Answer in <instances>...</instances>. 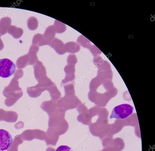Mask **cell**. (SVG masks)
<instances>
[{"mask_svg":"<svg viewBox=\"0 0 155 151\" xmlns=\"http://www.w3.org/2000/svg\"><path fill=\"white\" fill-rule=\"evenodd\" d=\"M81 103L75 95L73 96L64 95V97L61 98L58 100L59 107L65 112L77 108Z\"/></svg>","mask_w":155,"mask_h":151,"instance_id":"1","label":"cell"},{"mask_svg":"<svg viewBox=\"0 0 155 151\" xmlns=\"http://www.w3.org/2000/svg\"><path fill=\"white\" fill-rule=\"evenodd\" d=\"M133 107L128 104H123L115 107L113 110L110 118L125 119L132 113Z\"/></svg>","mask_w":155,"mask_h":151,"instance_id":"2","label":"cell"},{"mask_svg":"<svg viewBox=\"0 0 155 151\" xmlns=\"http://www.w3.org/2000/svg\"><path fill=\"white\" fill-rule=\"evenodd\" d=\"M16 70V65L11 60L7 58L0 59V77L9 78L15 73Z\"/></svg>","mask_w":155,"mask_h":151,"instance_id":"3","label":"cell"},{"mask_svg":"<svg viewBox=\"0 0 155 151\" xmlns=\"http://www.w3.org/2000/svg\"><path fill=\"white\" fill-rule=\"evenodd\" d=\"M13 140L12 136L8 131L4 129H0V151H5L9 149Z\"/></svg>","mask_w":155,"mask_h":151,"instance_id":"4","label":"cell"},{"mask_svg":"<svg viewBox=\"0 0 155 151\" xmlns=\"http://www.w3.org/2000/svg\"><path fill=\"white\" fill-rule=\"evenodd\" d=\"M64 71L66 76L65 78L62 81L61 84V86L66 84L74 82V80L75 78V65L68 64L64 67Z\"/></svg>","mask_w":155,"mask_h":151,"instance_id":"5","label":"cell"},{"mask_svg":"<svg viewBox=\"0 0 155 151\" xmlns=\"http://www.w3.org/2000/svg\"><path fill=\"white\" fill-rule=\"evenodd\" d=\"M58 107V100H52L43 102L41 106V108L47 112L49 116L51 115Z\"/></svg>","mask_w":155,"mask_h":151,"instance_id":"6","label":"cell"},{"mask_svg":"<svg viewBox=\"0 0 155 151\" xmlns=\"http://www.w3.org/2000/svg\"><path fill=\"white\" fill-rule=\"evenodd\" d=\"M59 55H63L66 52L65 45L62 41L56 38H54L49 45Z\"/></svg>","mask_w":155,"mask_h":151,"instance_id":"7","label":"cell"},{"mask_svg":"<svg viewBox=\"0 0 155 151\" xmlns=\"http://www.w3.org/2000/svg\"><path fill=\"white\" fill-rule=\"evenodd\" d=\"M34 68L35 77L38 81L47 76L46 68L41 61H38L34 66Z\"/></svg>","mask_w":155,"mask_h":151,"instance_id":"8","label":"cell"},{"mask_svg":"<svg viewBox=\"0 0 155 151\" xmlns=\"http://www.w3.org/2000/svg\"><path fill=\"white\" fill-rule=\"evenodd\" d=\"M38 82V84L37 86L40 88L43 92L47 90L49 87L54 84L47 76L41 78Z\"/></svg>","mask_w":155,"mask_h":151,"instance_id":"9","label":"cell"},{"mask_svg":"<svg viewBox=\"0 0 155 151\" xmlns=\"http://www.w3.org/2000/svg\"><path fill=\"white\" fill-rule=\"evenodd\" d=\"M47 90L49 92L51 100H58L61 98V94L55 83L49 87Z\"/></svg>","mask_w":155,"mask_h":151,"instance_id":"10","label":"cell"},{"mask_svg":"<svg viewBox=\"0 0 155 151\" xmlns=\"http://www.w3.org/2000/svg\"><path fill=\"white\" fill-rule=\"evenodd\" d=\"M65 45L66 52L75 54L78 52L81 49L80 46L79 44L74 42H68Z\"/></svg>","mask_w":155,"mask_h":151,"instance_id":"11","label":"cell"},{"mask_svg":"<svg viewBox=\"0 0 155 151\" xmlns=\"http://www.w3.org/2000/svg\"><path fill=\"white\" fill-rule=\"evenodd\" d=\"M56 33L54 26L51 25L46 28L43 35L45 39L50 44L51 42L55 38Z\"/></svg>","mask_w":155,"mask_h":151,"instance_id":"12","label":"cell"},{"mask_svg":"<svg viewBox=\"0 0 155 151\" xmlns=\"http://www.w3.org/2000/svg\"><path fill=\"white\" fill-rule=\"evenodd\" d=\"M33 44L35 45L42 46L45 45H49V43L45 39L43 35L38 34L34 37Z\"/></svg>","mask_w":155,"mask_h":151,"instance_id":"13","label":"cell"},{"mask_svg":"<svg viewBox=\"0 0 155 151\" xmlns=\"http://www.w3.org/2000/svg\"><path fill=\"white\" fill-rule=\"evenodd\" d=\"M74 82H70L64 84L65 95L73 96L75 95V91L74 83Z\"/></svg>","mask_w":155,"mask_h":151,"instance_id":"14","label":"cell"},{"mask_svg":"<svg viewBox=\"0 0 155 151\" xmlns=\"http://www.w3.org/2000/svg\"><path fill=\"white\" fill-rule=\"evenodd\" d=\"M53 26L56 33H62L66 30V25L57 20H55Z\"/></svg>","mask_w":155,"mask_h":151,"instance_id":"15","label":"cell"},{"mask_svg":"<svg viewBox=\"0 0 155 151\" xmlns=\"http://www.w3.org/2000/svg\"><path fill=\"white\" fill-rule=\"evenodd\" d=\"M31 91L30 93H31V97H32L36 98L40 96L42 94V91L37 85L36 86L32 87L31 88Z\"/></svg>","mask_w":155,"mask_h":151,"instance_id":"16","label":"cell"},{"mask_svg":"<svg viewBox=\"0 0 155 151\" xmlns=\"http://www.w3.org/2000/svg\"><path fill=\"white\" fill-rule=\"evenodd\" d=\"M77 42L84 48H87L89 44L88 40L82 35L80 36L78 38Z\"/></svg>","mask_w":155,"mask_h":151,"instance_id":"17","label":"cell"},{"mask_svg":"<svg viewBox=\"0 0 155 151\" xmlns=\"http://www.w3.org/2000/svg\"><path fill=\"white\" fill-rule=\"evenodd\" d=\"M38 27V21L37 19L35 17L31 18L29 22V27L32 30L36 29Z\"/></svg>","mask_w":155,"mask_h":151,"instance_id":"18","label":"cell"},{"mask_svg":"<svg viewBox=\"0 0 155 151\" xmlns=\"http://www.w3.org/2000/svg\"><path fill=\"white\" fill-rule=\"evenodd\" d=\"M67 63L69 64L75 65L78 62L77 58L74 54H70L68 57Z\"/></svg>","mask_w":155,"mask_h":151,"instance_id":"19","label":"cell"},{"mask_svg":"<svg viewBox=\"0 0 155 151\" xmlns=\"http://www.w3.org/2000/svg\"><path fill=\"white\" fill-rule=\"evenodd\" d=\"M56 151H73L70 147L65 145H62L58 147Z\"/></svg>","mask_w":155,"mask_h":151,"instance_id":"20","label":"cell"}]
</instances>
